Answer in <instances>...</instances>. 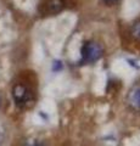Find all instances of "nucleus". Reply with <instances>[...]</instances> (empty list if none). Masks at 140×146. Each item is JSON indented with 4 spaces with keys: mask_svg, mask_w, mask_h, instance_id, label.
Returning <instances> with one entry per match:
<instances>
[{
    "mask_svg": "<svg viewBox=\"0 0 140 146\" xmlns=\"http://www.w3.org/2000/svg\"><path fill=\"white\" fill-rule=\"evenodd\" d=\"M12 96L15 100V104L19 107L28 106L32 101V91H31L25 84H16L12 89Z\"/></svg>",
    "mask_w": 140,
    "mask_h": 146,
    "instance_id": "obj_1",
    "label": "nucleus"
},
{
    "mask_svg": "<svg viewBox=\"0 0 140 146\" xmlns=\"http://www.w3.org/2000/svg\"><path fill=\"white\" fill-rule=\"evenodd\" d=\"M102 56V48L96 42H87L82 46V57L85 62H95Z\"/></svg>",
    "mask_w": 140,
    "mask_h": 146,
    "instance_id": "obj_2",
    "label": "nucleus"
},
{
    "mask_svg": "<svg viewBox=\"0 0 140 146\" xmlns=\"http://www.w3.org/2000/svg\"><path fill=\"white\" fill-rule=\"evenodd\" d=\"M128 101L130 104V106L139 110L140 108V86L138 88H134L130 91L129 96H128Z\"/></svg>",
    "mask_w": 140,
    "mask_h": 146,
    "instance_id": "obj_3",
    "label": "nucleus"
},
{
    "mask_svg": "<svg viewBox=\"0 0 140 146\" xmlns=\"http://www.w3.org/2000/svg\"><path fill=\"white\" fill-rule=\"evenodd\" d=\"M62 7H64V4H62L61 0H50L46 4V11L50 13H55L57 11H60Z\"/></svg>",
    "mask_w": 140,
    "mask_h": 146,
    "instance_id": "obj_4",
    "label": "nucleus"
},
{
    "mask_svg": "<svg viewBox=\"0 0 140 146\" xmlns=\"http://www.w3.org/2000/svg\"><path fill=\"white\" fill-rule=\"evenodd\" d=\"M27 146H45V145H44V143H42V141H39V140H32L27 144Z\"/></svg>",
    "mask_w": 140,
    "mask_h": 146,
    "instance_id": "obj_5",
    "label": "nucleus"
},
{
    "mask_svg": "<svg viewBox=\"0 0 140 146\" xmlns=\"http://www.w3.org/2000/svg\"><path fill=\"white\" fill-rule=\"evenodd\" d=\"M106 3H115V1H117V0H105Z\"/></svg>",
    "mask_w": 140,
    "mask_h": 146,
    "instance_id": "obj_6",
    "label": "nucleus"
},
{
    "mask_svg": "<svg viewBox=\"0 0 140 146\" xmlns=\"http://www.w3.org/2000/svg\"><path fill=\"white\" fill-rule=\"evenodd\" d=\"M1 102H3V99H1V95H0V106H1Z\"/></svg>",
    "mask_w": 140,
    "mask_h": 146,
    "instance_id": "obj_7",
    "label": "nucleus"
}]
</instances>
